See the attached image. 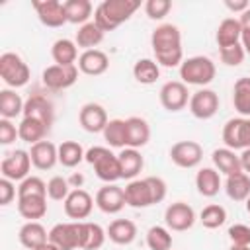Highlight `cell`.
<instances>
[{"label":"cell","instance_id":"5b68a950","mask_svg":"<svg viewBox=\"0 0 250 250\" xmlns=\"http://www.w3.org/2000/svg\"><path fill=\"white\" fill-rule=\"evenodd\" d=\"M0 76H2L6 86L16 90V88H21L29 82L31 72H29L27 62L18 53L8 51V53L0 55Z\"/></svg>","mask_w":250,"mask_h":250},{"label":"cell","instance_id":"8fae6325","mask_svg":"<svg viewBox=\"0 0 250 250\" xmlns=\"http://www.w3.org/2000/svg\"><path fill=\"white\" fill-rule=\"evenodd\" d=\"M164 223L170 230H176V232H184L188 229L193 227L195 223V211L191 205L184 203V201H174L166 207L164 211Z\"/></svg>","mask_w":250,"mask_h":250},{"label":"cell","instance_id":"484cf974","mask_svg":"<svg viewBox=\"0 0 250 250\" xmlns=\"http://www.w3.org/2000/svg\"><path fill=\"white\" fill-rule=\"evenodd\" d=\"M240 35H242V25H240L238 18H225L217 27L215 41H217L219 49H225V47L240 43Z\"/></svg>","mask_w":250,"mask_h":250},{"label":"cell","instance_id":"52a82bcc","mask_svg":"<svg viewBox=\"0 0 250 250\" xmlns=\"http://www.w3.org/2000/svg\"><path fill=\"white\" fill-rule=\"evenodd\" d=\"M223 143L230 150L250 148V117H232L223 127Z\"/></svg>","mask_w":250,"mask_h":250},{"label":"cell","instance_id":"f1b7e54d","mask_svg":"<svg viewBox=\"0 0 250 250\" xmlns=\"http://www.w3.org/2000/svg\"><path fill=\"white\" fill-rule=\"evenodd\" d=\"M195 188L203 197H215L221 189V172L215 168H201L195 174Z\"/></svg>","mask_w":250,"mask_h":250},{"label":"cell","instance_id":"8992f818","mask_svg":"<svg viewBox=\"0 0 250 250\" xmlns=\"http://www.w3.org/2000/svg\"><path fill=\"white\" fill-rule=\"evenodd\" d=\"M49 242L59 250H76L82 248V221L57 223L49 230Z\"/></svg>","mask_w":250,"mask_h":250},{"label":"cell","instance_id":"d6986e66","mask_svg":"<svg viewBox=\"0 0 250 250\" xmlns=\"http://www.w3.org/2000/svg\"><path fill=\"white\" fill-rule=\"evenodd\" d=\"M78 70L82 74H88V76H100L104 74L107 68H109V59L104 51L100 49H90V51H82L80 57H78V62H76Z\"/></svg>","mask_w":250,"mask_h":250},{"label":"cell","instance_id":"f907efd6","mask_svg":"<svg viewBox=\"0 0 250 250\" xmlns=\"http://www.w3.org/2000/svg\"><path fill=\"white\" fill-rule=\"evenodd\" d=\"M16 197V186L12 180L2 178L0 180V205H10L12 199Z\"/></svg>","mask_w":250,"mask_h":250},{"label":"cell","instance_id":"83f0119b","mask_svg":"<svg viewBox=\"0 0 250 250\" xmlns=\"http://www.w3.org/2000/svg\"><path fill=\"white\" fill-rule=\"evenodd\" d=\"M18 213L27 221H37L47 215V195L18 197Z\"/></svg>","mask_w":250,"mask_h":250},{"label":"cell","instance_id":"5bb4252c","mask_svg":"<svg viewBox=\"0 0 250 250\" xmlns=\"http://www.w3.org/2000/svg\"><path fill=\"white\" fill-rule=\"evenodd\" d=\"M160 104L168 111H182L189 104L188 86L182 80H170L160 88Z\"/></svg>","mask_w":250,"mask_h":250},{"label":"cell","instance_id":"db71d44e","mask_svg":"<svg viewBox=\"0 0 250 250\" xmlns=\"http://www.w3.org/2000/svg\"><path fill=\"white\" fill-rule=\"evenodd\" d=\"M66 180H68V184H70L72 189H78V188L84 184V176H82V174H76V172H74L70 178H66Z\"/></svg>","mask_w":250,"mask_h":250},{"label":"cell","instance_id":"ac0fdd59","mask_svg":"<svg viewBox=\"0 0 250 250\" xmlns=\"http://www.w3.org/2000/svg\"><path fill=\"white\" fill-rule=\"evenodd\" d=\"M23 117H33V119H39L43 121L49 129L55 121V109H53V104L41 96V94H33L25 100V105H23Z\"/></svg>","mask_w":250,"mask_h":250},{"label":"cell","instance_id":"6f0895ef","mask_svg":"<svg viewBox=\"0 0 250 250\" xmlns=\"http://www.w3.org/2000/svg\"><path fill=\"white\" fill-rule=\"evenodd\" d=\"M35 250H59L55 244H51V242H47V244H43V246H39V248H35Z\"/></svg>","mask_w":250,"mask_h":250},{"label":"cell","instance_id":"f6af8a7d","mask_svg":"<svg viewBox=\"0 0 250 250\" xmlns=\"http://www.w3.org/2000/svg\"><path fill=\"white\" fill-rule=\"evenodd\" d=\"M219 57H221V62L223 64H227V66H238V64H242V61L246 57V51H244L242 43H236V45L219 49Z\"/></svg>","mask_w":250,"mask_h":250},{"label":"cell","instance_id":"91938a15","mask_svg":"<svg viewBox=\"0 0 250 250\" xmlns=\"http://www.w3.org/2000/svg\"><path fill=\"white\" fill-rule=\"evenodd\" d=\"M246 211H248V213H250V197H248V199H246Z\"/></svg>","mask_w":250,"mask_h":250},{"label":"cell","instance_id":"680465c9","mask_svg":"<svg viewBox=\"0 0 250 250\" xmlns=\"http://www.w3.org/2000/svg\"><path fill=\"white\" fill-rule=\"evenodd\" d=\"M229 250H250V246H234V244H232Z\"/></svg>","mask_w":250,"mask_h":250},{"label":"cell","instance_id":"ee69618b","mask_svg":"<svg viewBox=\"0 0 250 250\" xmlns=\"http://www.w3.org/2000/svg\"><path fill=\"white\" fill-rule=\"evenodd\" d=\"M70 191H72L70 189V184L62 176H53L47 182V197L53 199V201H64Z\"/></svg>","mask_w":250,"mask_h":250},{"label":"cell","instance_id":"ffe728a7","mask_svg":"<svg viewBox=\"0 0 250 250\" xmlns=\"http://www.w3.org/2000/svg\"><path fill=\"white\" fill-rule=\"evenodd\" d=\"M125 203L129 207H135V209H145V207H150L154 205L152 203V193H150V186L146 182V178L143 180H131L125 188Z\"/></svg>","mask_w":250,"mask_h":250},{"label":"cell","instance_id":"2e32d148","mask_svg":"<svg viewBox=\"0 0 250 250\" xmlns=\"http://www.w3.org/2000/svg\"><path fill=\"white\" fill-rule=\"evenodd\" d=\"M62 203H64V215L68 219L82 221L92 213V207H94L96 201L92 199V195L86 189L78 188V189H72Z\"/></svg>","mask_w":250,"mask_h":250},{"label":"cell","instance_id":"f546056e","mask_svg":"<svg viewBox=\"0 0 250 250\" xmlns=\"http://www.w3.org/2000/svg\"><path fill=\"white\" fill-rule=\"evenodd\" d=\"M51 57H53L55 64H62V66L76 64L78 62V45L66 37L57 39L51 47Z\"/></svg>","mask_w":250,"mask_h":250},{"label":"cell","instance_id":"bcb514c9","mask_svg":"<svg viewBox=\"0 0 250 250\" xmlns=\"http://www.w3.org/2000/svg\"><path fill=\"white\" fill-rule=\"evenodd\" d=\"M170 10H172L170 0H146L145 2V14L150 20H162L164 16H168Z\"/></svg>","mask_w":250,"mask_h":250},{"label":"cell","instance_id":"8d00e7d4","mask_svg":"<svg viewBox=\"0 0 250 250\" xmlns=\"http://www.w3.org/2000/svg\"><path fill=\"white\" fill-rule=\"evenodd\" d=\"M107 238V232L90 221H82V248L80 250H100Z\"/></svg>","mask_w":250,"mask_h":250},{"label":"cell","instance_id":"1f68e13d","mask_svg":"<svg viewBox=\"0 0 250 250\" xmlns=\"http://www.w3.org/2000/svg\"><path fill=\"white\" fill-rule=\"evenodd\" d=\"M18 133H20V139L23 143H29V145H35L39 141H45V135L49 133V127L39 121V119H33V117H23L18 125Z\"/></svg>","mask_w":250,"mask_h":250},{"label":"cell","instance_id":"7dc6e473","mask_svg":"<svg viewBox=\"0 0 250 250\" xmlns=\"http://www.w3.org/2000/svg\"><path fill=\"white\" fill-rule=\"evenodd\" d=\"M229 238L234 246H250V227L242 223L229 227Z\"/></svg>","mask_w":250,"mask_h":250},{"label":"cell","instance_id":"9f6ffc18","mask_svg":"<svg viewBox=\"0 0 250 250\" xmlns=\"http://www.w3.org/2000/svg\"><path fill=\"white\" fill-rule=\"evenodd\" d=\"M238 21H240V25H242V29H250V8H248L246 12H242V14H240V18H238Z\"/></svg>","mask_w":250,"mask_h":250},{"label":"cell","instance_id":"d590c367","mask_svg":"<svg viewBox=\"0 0 250 250\" xmlns=\"http://www.w3.org/2000/svg\"><path fill=\"white\" fill-rule=\"evenodd\" d=\"M23 105L25 102L21 100L20 94H16V90L4 88L0 92V115L2 119H14L20 113H23Z\"/></svg>","mask_w":250,"mask_h":250},{"label":"cell","instance_id":"7402d4cb","mask_svg":"<svg viewBox=\"0 0 250 250\" xmlns=\"http://www.w3.org/2000/svg\"><path fill=\"white\" fill-rule=\"evenodd\" d=\"M127 125V146L125 148H143L150 139V125L145 117L133 115L125 119Z\"/></svg>","mask_w":250,"mask_h":250},{"label":"cell","instance_id":"6da1fadb","mask_svg":"<svg viewBox=\"0 0 250 250\" xmlns=\"http://www.w3.org/2000/svg\"><path fill=\"white\" fill-rule=\"evenodd\" d=\"M150 47L154 53V61L160 66L174 68L184 62L182 31L174 23H160L150 33Z\"/></svg>","mask_w":250,"mask_h":250},{"label":"cell","instance_id":"ab89813d","mask_svg":"<svg viewBox=\"0 0 250 250\" xmlns=\"http://www.w3.org/2000/svg\"><path fill=\"white\" fill-rule=\"evenodd\" d=\"M133 76L139 84H154L160 78V64L152 59H139L133 64Z\"/></svg>","mask_w":250,"mask_h":250},{"label":"cell","instance_id":"9c48e42d","mask_svg":"<svg viewBox=\"0 0 250 250\" xmlns=\"http://www.w3.org/2000/svg\"><path fill=\"white\" fill-rule=\"evenodd\" d=\"M78 66L76 64H68V66H62V64H49L43 74H41V80H43V86H47L49 90H66L70 88L76 80H78Z\"/></svg>","mask_w":250,"mask_h":250},{"label":"cell","instance_id":"cb8c5ba5","mask_svg":"<svg viewBox=\"0 0 250 250\" xmlns=\"http://www.w3.org/2000/svg\"><path fill=\"white\" fill-rule=\"evenodd\" d=\"M107 238L119 246H127L137 238V225L131 219H115L105 229Z\"/></svg>","mask_w":250,"mask_h":250},{"label":"cell","instance_id":"e0dca14e","mask_svg":"<svg viewBox=\"0 0 250 250\" xmlns=\"http://www.w3.org/2000/svg\"><path fill=\"white\" fill-rule=\"evenodd\" d=\"M78 121L82 125V129L88 131V133H104L109 119H107V113H105L104 105H100L96 102H88L80 107Z\"/></svg>","mask_w":250,"mask_h":250},{"label":"cell","instance_id":"30bf717a","mask_svg":"<svg viewBox=\"0 0 250 250\" xmlns=\"http://www.w3.org/2000/svg\"><path fill=\"white\" fill-rule=\"evenodd\" d=\"M203 158V148L197 141H178L170 146V160L178 168H195Z\"/></svg>","mask_w":250,"mask_h":250},{"label":"cell","instance_id":"681fc988","mask_svg":"<svg viewBox=\"0 0 250 250\" xmlns=\"http://www.w3.org/2000/svg\"><path fill=\"white\" fill-rule=\"evenodd\" d=\"M146 182H148V186H150L152 203H160V201H164L166 191H168L166 182H164L162 178H158V176H146Z\"/></svg>","mask_w":250,"mask_h":250},{"label":"cell","instance_id":"4fadbf2b","mask_svg":"<svg viewBox=\"0 0 250 250\" xmlns=\"http://www.w3.org/2000/svg\"><path fill=\"white\" fill-rule=\"evenodd\" d=\"M33 10L37 12V18L43 25L47 27H62L66 21V12H64V2L59 0H33L31 2Z\"/></svg>","mask_w":250,"mask_h":250},{"label":"cell","instance_id":"816d5d0a","mask_svg":"<svg viewBox=\"0 0 250 250\" xmlns=\"http://www.w3.org/2000/svg\"><path fill=\"white\" fill-rule=\"evenodd\" d=\"M225 6H227L230 12H238V14H242V12H246V10L250 8V4H248L246 0H238V2H232V0H225Z\"/></svg>","mask_w":250,"mask_h":250},{"label":"cell","instance_id":"4316f807","mask_svg":"<svg viewBox=\"0 0 250 250\" xmlns=\"http://www.w3.org/2000/svg\"><path fill=\"white\" fill-rule=\"evenodd\" d=\"M211 158H213L215 170H219V172L225 174V176L242 172V166H240V154H236V150H230V148H227V146H223V148H215L213 154H211Z\"/></svg>","mask_w":250,"mask_h":250},{"label":"cell","instance_id":"f35d334b","mask_svg":"<svg viewBox=\"0 0 250 250\" xmlns=\"http://www.w3.org/2000/svg\"><path fill=\"white\" fill-rule=\"evenodd\" d=\"M86 158V152L80 143L76 141H62L59 145V162L64 168H74Z\"/></svg>","mask_w":250,"mask_h":250},{"label":"cell","instance_id":"d4e9b609","mask_svg":"<svg viewBox=\"0 0 250 250\" xmlns=\"http://www.w3.org/2000/svg\"><path fill=\"white\" fill-rule=\"evenodd\" d=\"M119 166H121V180H137V176L141 174L145 160L141 156V152L137 148H121L119 154Z\"/></svg>","mask_w":250,"mask_h":250},{"label":"cell","instance_id":"d6a6232c","mask_svg":"<svg viewBox=\"0 0 250 250\" xmlns=\"http://www.w3.org/2000/svg\"><path fill=\"white\" fill-rule=\"evenodd\" d=\"M104 35H105V31H102L96 25V21H88V23H84V25L78 27V31L74 35V43L80 49L90 51V49H96L104 41Z\"/></svg>","mask_w":250,"mask_h":250},{"label":"cell","instance_id":"e575fe53","mask_svg":"<svg viewBox=\"0 0 250 250\" xmlns=\"http://www.w3.org/2000/svg\"><path fill=\"white\" fill-rule=\"evenodd\" d=\"M232 105L240 117H250V78L242 76L232 86Z\"/></svg>","mask_w":250,"mask_h":250},{"label":"cell","instance_id":"f5cc1de1","mask_svg":"<svg viewBox=\"0 0 250 250\" xmlns=\"http://www.w3.org/2000/svg\"><path fill=\"white\" fill-rule=\"evenodd\" d=\"M240 166H242V172L250 176V148H244L240 152Z\"/></svg>","mask_w":250,"mask_h":250},{"label":"cell","instance_id":"3957f363","mask_svg":"<svg viewBox=\"0 0 250 250\" xmlns=\"http://www.w3.org/2000/svg\"><path fill=\"white\" fill-rule=\"evenodd\" d=\"M90 166H94L96 176L105 184H115L121 180V166L117 154H113L107 146H92L86 150L84 158Z\"/></svg>","mask_w":250,"mask_h":250},{"label":"cell","instance_id":"44dd1931","mask_svg":"<svg viewBox=\"0 0 250 250\" xmlns=\"http://www.w3.org/2000/svg\"><path fill=\"white\" fill-rule=\"evenodd\" d=\"M29 156H31V164L37 170H51L59 162V146L51 141H39L31 145Z\"/></svg>","mask_w":250,"mask_h":250},{"label":"cell","instance_id":"836d02e7","mask_svg":"<svg viewBox=\"0 0 250 250\" xmlns=\"http://www.w3.org/2000/svg\"><path fill=\"white\" fill-rule=\"evenodd\" d=\"M64 12H66V21L74 25H84L92 18V2L90 0H66L64 2Z\"/></svg>","mask_w":250,"mask_h":250},{"label":"cell","instance_id":"4dcf8cb0","mask_svg":"<svg viewBox=\"0 0 250 250\" xmlns=\"http://www.w3.org/2000/svg\"><path fill=\"white\" fill-rule=\"evenodd\" d=\"M225 191L232 201H246L250 197V176L246 172H236L227 176Z\"/></svg>","mask_w":250,"mask_h":250},{"label":"cell","instance_id":"603a6c76","mask_svg":"<svg viewBox=\"0 0 250 250\" xmlns=\"http://www.w3.org/2000/svg\"><path fill=\"white\" fill-rule=\"evenodd\" d=\"M18 238H20L21 246H25L29 250H35V248L49 242V232L45 230V227L39 221H27L25 225H21V229L18 232Z\"/></svg>","mask_w":250,"mask_h":250},{"label":"cell","instance_id":"7bdbcfd3","mask_svg":"<svg viewBox=\"0 0 250 250\" xmlns=\"http://www.w3.org/2000/svg\"><path fill=\"white\" fill-rule=\"evenodd\" d=\"M29 195H47V184L37 176H27L18 186V197H29Z\"/></svg>","mask_w":250,"mask_h":250},{"label":"cell","instance_id":"277c9868","mask_svg":"<svg viewBox=\"0 0 250 250\" xmlns=\"http://www.w3.org/2000/svg\"><path fill=\"white\" fill-rule=\"evenodd\" d=\"M215 62L209 57L203 55H195L189 59H184V62L180 64V78L182 82L188 86H207L209 82H213L215 78Z\"/></svg>","mask_w":250,"mask_h":250},{"label":"cell","instance_id":"7c38bea8","mask_svg":"<svg viewBox=\"0 0 250 250\" xmlns=\"http://www.w3.org/2000/svg\"><path fill=\"white\" fill-rule=\"evenodd\" d=\"M189 113L197 119H211L219 111V96L215 90L201 88L189 96Z\"/></svg>","mask_w":250,"mask_h":250},{"label":"cell","instance_id":"74e56055","mask_svg":"<svg viewBox=\"0 0 250 250\" xmlns=\"http://www.w3.org/2000/svg\"><path fill=\"white\" fill-rule=\"evenodd\" d=\"M102 135H104V141L111 148H125L127 146V125H125V119H109Z\"/></svg>","mask_w":250,"mask_h":250},{"label":"cell","instance_id":"11a10c76","mask_svg":"<svg viewBox=\"0 0 250 250\" xmlns=\"http://www.w3.org/2000/svg\"><path fill=\"white\" fill-rule=\"evenodd\" d=\"M240 43L246 51V55H250V29H242V35H240Z\"/></svg>","mask_w":250,"mask_h":250},{"label":"cell","instance_id":"c3c4849f","mask_svg":"<svg viewBox=\"0 0 250 250\" xmlns=\"http://www.w3.org/2000/svg\"><path fill=\"white\" fill-rule=\"evenodd\" d=\"M16 139H20V133L18 127L12 123V119H0V145L8 146Z\"/></svg>","mask_w":250,"mask_h":250},{"label":"cell","instance_id":"ba28073f","mask_svg":"<svg viewBox=\"0 0 250 250\" xmlns=\"http://www.w3.org/2000/svg\"><path fill=\"white\" fill-rule=\"evenodd\" d=\"M31 156L27 150H14V152H8L2 162H0V172H2V178H8L12 182H21L29 176V168H31Z\"/></svg>","mask_w":250,"mask_h":250},{"label":"cell","instance_id":"60d3db41","mask_svg":"<svg viewBox=\"0 0 250 250\" xmlns=\"http://www.w3.org/2000/svg\"><path fill=\"white\" fill-rule=\"evenodd\" d=\"M172 234L168 227L154 225L146 230V246L150 250H170L172 248Z\"/></svg>","mask_w":250,"mask_h":250},{"label":"cell","instance_id":"7a4b0ae2","mask_svg":"<svg viewBox=\"0 0 250 250\" xmlns=\"http://www.w3.org/2000/svg\"><path fill=\"white\" fill-rule=\"evenodd\" d=\"M141 8L139 0H104L94 8V21L102 31H113Z\"/></svg>","mask_w":250,"mask_h":250},{"label":"cell","instance_id":"9a60e30c","mask_svg":"<svg viewBox=\"0 0 250 250\" xmlns=\"http://www.w3.org/2000/svg\"><path fill=\"white\" fill-rule=\"evenodd\" d=\"M94 201H96V207L102 213H105V215H115V213H119L127 205L125 203V191L117 184H105V186H102L98 189Z\"/></svg>","mask_w":250,"mask_h":250},{"label":"cell","instance_id":"b9f144b4","mask_svg":"<svg viewBox=\"0 0 250 250\" xmlns=\"http://www.w3.org/2000/svg\"><path fill=\"white\" fill-rule=\"evenodd\" d=\"M199 221L205 229H219L227 223V209L219 203H211L203 207V211L199 213Z\"/></svg>","mask_w":250,"mask_h":250}]
</instances>
